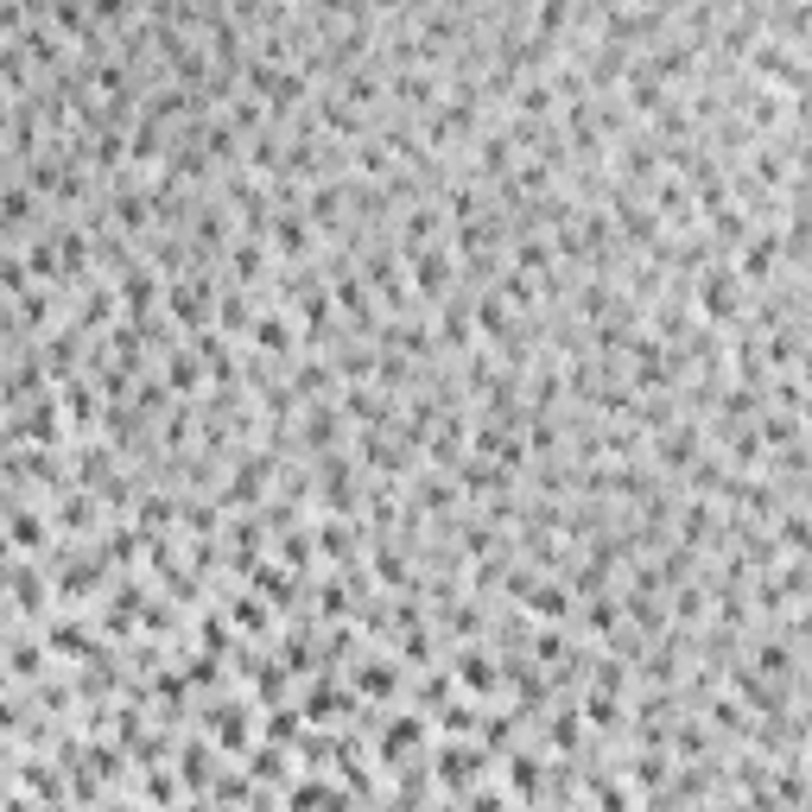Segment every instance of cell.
<instances>
[{"instance_id": "cell-3", "label": "cell", "mask_w": 812, "mask_h": 812, "mask_svg": "<svg viewBox=\"0 0 812 812\" xmlns=\"http://www.w3.org/2000/svg\"><path fill=\"white\" fill-rule=\"evenodd\" d=\"M527 609L546 616V622H552V616H571V590H565V584H527Z\"/></svg>"}, {"instance_id": "cell-2", "label": "cell", "mask_w": 812, "mask_h": 812, "mask_svg": "<svg viewBox=\"0 0 812 812\" xmlns=\"http://www.w3.org/2000/svg\"><path fill=\"white\" fill-rule=\"evenodd\" d=\"M406 261H412L419 292H444V286H451V255H444V248H419V255H406Z\"/></svg>"}, {"instance_id": "cell-1", "label": "cell", "mask_w": 812, "mask_h": 812, "mask_svg": "<svg viewBox=\"0 0 812 812\" xmlns=\"http://www.w3.org/2000/svg\"><path fill=\"white\" fill-rule=\"evenodd\" d=\"M698 311H704L711 324H730V318L743 311V279H736L730 261L704 267V279H698Z\"/></svg>"}, {"instance_id": "cell-4", "label": "cell", "mask_w": 812, "mask_h": 812, "mask_svg": "<svg viewBox=\"0 0 812 812\" xmlns=\"http://www.w3.org/2000/svg\"><path fill=\"white\" fill-rule=\"evenodd\" d=\"M235 273H261V242H235Z\"/></svg>"}]
</instances>
